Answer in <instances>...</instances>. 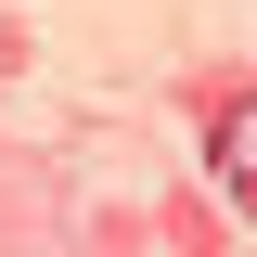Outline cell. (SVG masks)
I'll return each instance as SVG.
<instances>
[{"label": "cell", "mask_w": 257, "mask_h": 257, "mask_svg": "<svg viewBox=\"0 0 257 257\" xmlns=\"http://www.w3.org/2000/svg\"><path fill=\"white\" fill-rule=\"evenodd\" d=\"M206 155H219V193H231V206L257 219V90H231V103H219V128H206Z\"/></svg>", "instance_id": "1"}]
</instances>
